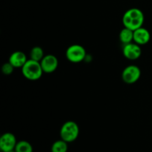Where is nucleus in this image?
<instances>
[{
    "label": "nucleus",
    "instance_id": "f257e3e1",
    "mask_svg": "<svg viewBox=\"0 0 152 152\" xmlns=\"http://www.w3.org/2000/svg\"><path fill=\"white\" fill-rule=\"evenodd\" d=\"M145 20V16L142 10L139 8L133 7L126 10L123 16V24L124 27L132 31L142 27Z\"/></svg>",
    "mask_w": 152,
    "mask_h": 152
},
{
    "label": "nucleus",
    "instance_id": "f03ea898",
    "mask_svg": "<svg viewBox=\"0 0 152 152\" xmlns=\"http://www.w3.org/2000/svg\"><path fill=\"white\" fill-rule=\"evenodd\" d=\"M22 73L26 79L35 81L41 78L44 72L39 62L30 59L22 68Z\"/></svg>",
    "mask_w": 152,
    "mask_h": 152
},
{
    "label": "nucleus",
    "instance_id": "7ed1b4c3",
    "mask_svg": "<svg viewBox=\"0 0 152 152\" xmlns=\"http://www.w3.org/2000/svg\"><path fill=\"white\" fill-rule=\"evenodd\" d=\"M61 139L68 142H72L78 138L80 134V128L74 121H67L62 126L60 129Z\"/></svg>",
    "mask_w": 152,
    "mask_h": 152
},
{
    "label": "nucleus",
    "instance_id": "20e7f679",
    "mask_svg": "<svg viewBox=\"0 0 152 152\" xmlns=\"http://www.w3.org/2000/svg\"><path fill=\"white\" fill-rule=\"evenodd\" d=\"M65 56L68 60L74 63H78L84 60L86 56V51L84 47L80 45H71L67 48Z\"/></svg>",
    "mask_w": 152,
    "mask_h": 152
},
{
    "label": "nucleus",
    "instance_id": "39448f33",
    "mask_svg": "<svg viewBox=\"0 0 152 152\" xmlns=\"http://www.w3.org/2000/svg\"><path fill=\"white\" fill-rule=\"evenodd\" d=\"M141 76L140 68L137 65H131L123 69L122 79L127 84H134L139 80Z\"/></svg>",
    "mask_w": 152,
    "mask_h": 152
},
{
    "label": "nucleus",
    "instance_id": "423d86ee",
    "mask_svg": "<svg viewBox=\"0 0 152 152\" xmlns=\"http://www.w3.org/2000/svg\"><path fill=\"white\" fill-rule=\"evenodd\" d=\"M17 141L14 134L10 132L3 134L0 137V149L2 152H9L15 149Z\"/></svg>",
    "mask_w": 152,
    "mask_h": 152
},
{
    "label": "nucleus",
    "instance_id": "0eeeda50",
    "mask_svg": "<svg viewBox=\"0 0 152 152\" xmlns=\"http://www.w3.org/2000/svg\"><path fill=\"white\" fill-rule=\"evenodd\" d=\"M123 53L126 59L129 60H136L140 57L142 54V49L140 45L135 42H131L124 45Z\"/></svg>",
    "mask_w": 152,
    "mask_h": 152
},
{
    "label": "nucleus",
    "instance_id": "6e6552de",
    "mask_svg": "<svg viewBox=\"0 0 152 152\" xmlns=\"http://www.w3.org/2000/svg\"><path fill=\"white\" fill-rule=\"evenodd\" d=\"M40 64H41L43 72L50 74V73L54 72L57 69L59 62L56 56L53 54H48L43 57V59L40 62Z\"/></svg>",
    "mask_w": 152,
    "mask_h": 152
},
{
    "label": "nucleus",
    "instance_id": "1a4fd4ad",
    "mask_svg": "<svg viewBox=\"0 0 152 152\" xmlns=\"http://www.w3.org/2000/svg\"><path fill=\"white\" fill-rule=\"evenodd\" d=\"M151 39V34L146 28L141 27L134 31V42L139 45L147 44Z\"/></svg>",
    "mask_w": 152,
    "mask_h": 152
},
{
    "label": "nucleus",
    "instance_id": "9d476101",
    "mask_svg": "<svg viewBox=\"0 0 152 152\" xmlns=\"http://www.w3.org/2000/svg\"><path fill=\"white\" fill-rule=\"evenodd\" d=\"M28 61L25 53L22 51H15L10 54L8 62L13 65L14 68H21L24 66Z\"/></svg>",
    "mask_w": 152,
    "mask_h": 152
},
{
    "label": "nucleus",
    "instance_id": "9b49d317",
    "mask_svg": "<svg viewBox=\"0 0 152 152\" xmlns=\"http://www.w3.org/2000/svg\"><path fill=\"white\" fill-rule=\"evenodd\" d=\"M120 40L123 45L129 44L134 41V31L124 27L119 34Z\"/></svg>",
    "mask_w": 152,
    "mask_h": 152
},
{
    "label": "nucleus",
    "instance_id": "f8f14e48",
    "mask_svg": "<svg viewBox=\"0 0 152 152\" xmlns=\"http://www.w3.org/2000/svg\"><path fill=\"white\" fill-rule=\"evenodd\" d=\"M44 56V50L41 47L35 46L31 48V52H30V59H31L40 62Z\"/></svg>",
    "mask_w": 152,
    "mask_h": 152
},
{
    "label": "nucleus",
    "instance_id": "ddd939ff",
    "mask_svg": "<svg viewBox=\"0 0 152 152\" xmlns=\"http://www.w3.org/2000/svg\"><path fill=\"white\" fill-rule=\"evenodd\" d=\"M68 149V142L61 139L59 140L55 141L52 144L50 151H51V152H67Z\"/></svg>",
    "mask_w": 152,
    "mask_h": 152
},
{
    "label": "nucleus",
    "instance_id": "4468645a",
    "mask_svg": "<svg viewBox=\"0 0 152 152\" xmlns=\"http://www.w3.org/2000/svg\"><path fill=\"white\" fill-rule=\"evenodd\" d=\"M14 151L16 152H33V147L28 141L20 140L16 143Z\"/></svg>",
    "mask_w": 152,
    "mask_h": 152
},
{
    "label": "nucleus",
    "instance_id": "2eb2a0df",
    "mask_svg": "<svg viewBox=\"0 0 152 152\" xmlns=\"http://www.w3.org/2000/svg\"><path fill=\"white\" fill-rule=\"evenodd\" d=\"M14 68V67L10 62H7L2 65V66H1V71H2V73L4 75H10V74H11L13 72Z\"/></svg>",
    "mask_w": 152,
    "mask_h": 152
},
{
    "label": "nucleus",
    "instance_id": "dca6fc26",
    "mask_svg": "<svg viewBox=\"0 0 152 152\" xmlns=\"http://www.w3.org/2000/svg\"><path fill=\"white\" fill-rule=\"evenodd\" d=\"M9 152H16V151H14V150H13V151H9Z\"/></svg>",
    "mask_w": 152,
    "mask_h": 152
}]
</instances>
